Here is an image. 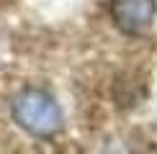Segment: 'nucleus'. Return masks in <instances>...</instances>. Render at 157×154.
<instances>
[{
    "instance_id": "2",
    "label": "nucleus",
    "mask_w": 157,
    "mask_h": 154,
    "mask_svg": "<svg viewBox=\"0 0 157 154\" xmlns=\"http://www.w3.org/2000/svg\"><path fill=\"white\" fill-rule=\"evenodd\" d=\"M111 16L119 31L136 36L144 34L155 23L157 3L155 0H111Z\"/></svg>"
},
{
    "instance_id": "1",
    "label": "nucleus",
    "mask_w": 157,
    "mask_h": 154,
    "mask_svg": "<svg viewBox=\"0 0 157 154\" xmlns=\"http://www.w3.org/2000/svg\"><path fill=\"white\" fill-rule=\"evenodd\" d=\"M13 121L34 136H54L64 123L59 103L44 90H23L10 103Z\"/></svg>"
}]
</instances>
